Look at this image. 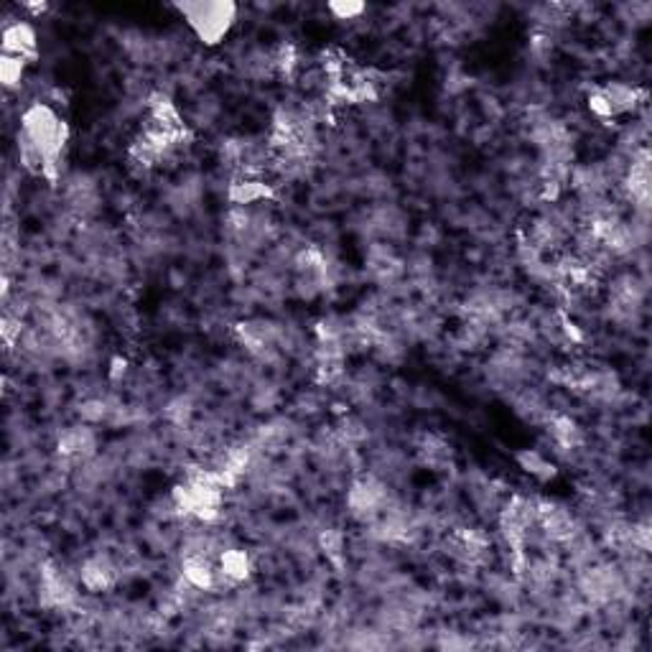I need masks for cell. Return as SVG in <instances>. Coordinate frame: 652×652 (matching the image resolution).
I'll list each match as a JSON object with an SVG mask.
<instances>
[{"instance_id":"15","label":"cell","mask_w":652,"mask_h":652,"mask_svg":"<svg viewBox=\"0 0 652 652\" xmlns=\"http://www.w3.org/2000/svg\"><path fill=\"white\" fill-rule=\"evenodd\" d=\"M0 74H3V84L5 87H13V84L21 82V74H23V59H16V56H3L0 62Z\"/></svg>"},{"instance_id":"7","label":"cell","mask_w":652,"mask_h":652,"mask_svg":"<svg viewBox=\"0 0 652 652\" xmlns=\"http://www.w3.org/2000/svg\"><path fill=\"white\" fill-rule=\"evenodd\" d=\"M56 452L62 453L67 461H87L95 453V434L84 426H72L67 431H62Z\"/></svg>"},{"instance_id":"8","label":"cell","mask_w":652,"mask_h":652,"mask_svg":"<svg viewBox=\"0 0 652 652\" xmlns=\"http://www.w3.org/2000/svg\"><path fill=\"white\" fill-rule=\"evenodd\" d=\"M449 548L456 558L461 561H477L482 558L489 548V540L482 530L477 528H459L452 538H449Z\"/></svg>"},{"instance_id":"13","label":"cell","mask_w":652,"mask_h":652,"mask_svg":"<svg viewBox=\"0 0 652 652\" xmlns=\"http://www.w3.org/2000/svg\"><path fill=\"white\" fill-rule=\"evenodd\" d=\"M602 95L606 97L609 102V107H612V113L617 115V113H627V110H635L637 105V97H639V92L632 89V87H627V84H609L606 89H602Z\"/></svg>"},{"instance_id":"18","label":"cell","mask_w":652,"mask_h":652,"mask_svg":"<svg viewBox=\"0 0 652 652\" xmlns=\"http://www.w3.org/2000/svg\"><path fill=\"white\" fill-rule=\"evenodd\" d=\"M329 8H332V11H334V13H336V16H339V18L360 16V13H362V11H365V5H360V3H354V5H350V3H347V5H339V3H332V5H329Z\"/></svg>"},{"instance_id":"6","label":"cell","mask_w":652,"mask_h":652,"mask_svg":"<svg viewBox=\"0 0 652 652\" xmlns=\"http://www.w3.org/2000/svg\"><path fill=\"white\" fill-rule=\"evenodd\" d=\"M237 339L245 344V350L255 354V357H268L275 351L278 344V334L275 329L266 324V321H248L237 326Z\"/></svg>"},{"instance_id":"11","label":"cell","mask_w":652,"mask_h":652,"mask_svg":"<svg viewBox=\"0 0 652 652\" xmlns=\"http://www.w3.org/2000/svg\"><path fill=\"white\" fill-rule=\"evenodd\" d=\"M270 194H273L270 186L266 184V182H258V179L237 182V184H233V189H230V199H233V204H237V207H248V204H255V201L268 199Z\"/></svg>"},{"instance_id":"9","label":"cell","mask_w":652,"mask_h":652,"mask_svg":"<svg viewBox=\"0 0 652 652\" xmlns=\"http://www.w3.org/2000/svg\"><path fill=\"white\" fill-rule=\"evenodd\" d=\"M3 51L16 59H34L36 56V34L26 23H13L3 31Z\"/></svg>"},{"instance_id":"16","label":"cell","mask_w":652,"mask_h":652,"mask_svg":"<svg viewBox=\"0 0 652 652\" xmlns=\"http://www.w3.org/2000/svg\"><path fill=\"white\" fill-rule=\"evenodd\" d=\"M191 413H194V408H191V402L184 401V398L174 401L166 408V419H171L174 423H179V426H182V423H189Z\"/></svg>"},{"instance_id":"17","label":"cell","mask_w":652,"mask_h":652,"mask_svg":"<svg viewBox=\"0 0 652 652\" xmlns=\"http://www.w3.org/2000/svg\"><path fill=\"white\" fill-rule=\"evenodd\" d=\"M321 546H324V551L329 553V555H334L336 558L339 551H342V536H339V533H329V530H326V533L321 536Z\"/></svg>"},{"instance_id":"10","label":"cell","mask_w":652,"mask_h":652,"mask_svg":"<svg viewBox=\"0 0 652 652\" xmlns=\"http://www.w3.org/2000/svg\"><path fill=\"white\" fill-rule=\"evenodd\" d=\"M80 579H82L84 588H89V591H107L110 586L115 584V566L107 558H100V555L89 558V561H84Z\"/></svg>"},{"instance_id":"14","label":"cell","mask_w":652,"mask_h":652,"mask_svg":"<svg viewBox=\"0 0 652 652\" xmlns=\"http://www.w3.org/2000/svg\"><path fill=\"white\" fill-rule=\"evenodd\" d=\"M222 573L230 581H242L250 573V561L242 551H224L222 553Z\"/></svg>"},{"instance_id":"4","label":"cell","mask_w":652,"mask_h":652,"mask_svg":"<svg viewBox=\"0 0 652 652\" xmlns=\"http://www.w3.org/2000/svg\"><path fill=\"white\" fill-rule=\"evenodd\" d=\"M622 191L637 209H642V212L648 209V204H650V156L645 148L632 153V161L622 176Z\"/></svg>"},{"instance_id":"3","label":"cell","mask_w":652,"mask_h":652,"mask_svg":"<svg viewBox=\"0 0 652 652\" xmlns=\"http://www.w3.org/2000/svg\"><path fill=\"white\" fill-rule=\"evenodd\" d=\"M41 604L51 609H69L77 604V586L56 563H44L41 569Z\"/></svg>"},{"instance_id":"1","label":"cell","mask_w":652,"mask_h":652,"mask_svg":"<svg viewBox=\"0 0 652 652\" xmlns=\"http://www.w3.org/2000/svg\"><path fill=\"white\" fill-rule=\"evenodd\" d=\"M179 11L189 18L204 44H217L230 31L237 8L233 3H184Z\"/></svg>"},{"instance_id":"2","label":"cell","mask_w":652,"mask_h":652,"mask_svg":"<svg viewBox=\"0 0 652 652\" xmlns=\"http://www.w3.org/2000/svg\"><path fill=\"white\" fill-rule=\"evenodd\" d=\"M347 504H350L351 515L360 520H377L387 510L390 504V495L387 487L372 477H365L360 482H354L347 495Z\"/></svg>"},{"instance_id":"5","label":"cell","mask_w":652,"mask_h":652,"mask_svg":"<svg viewBox=\"0 0 652 652\" xmlns=\"http://www.w3.org/2000/svg\"><path fill=\"white\" fill-rule=\"evenodd\" d=\"M536 525L551 540H558V543H569L576 536V520L571 518L569 510L558 502H538Z\"/></svg>"},{"instance_id":"12","label":"cell","mask_w":652,"mask_h":652,"mask_svg":"<svg viewBox=\"0 0 652 652\" xmlns=\"http://www.w3.org/2000/svg\"><path fill=\"white\" fill-rule=\"evenodd\" d=\"M548 434L555 441V446H561V449H573L581 441V431H579L576 420L566 419V416H555L548 423Z\"/></svg>"}]
</instances>
